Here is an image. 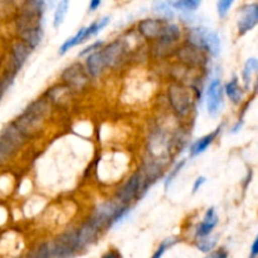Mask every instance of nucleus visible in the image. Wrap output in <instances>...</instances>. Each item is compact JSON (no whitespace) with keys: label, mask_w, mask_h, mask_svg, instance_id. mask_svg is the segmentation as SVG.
I'll use <instances>...</instances> for the list:
<instances>
[{"label":"nucleus","mask_w":258,"mask_h":258,"mask_svg":"<svg viewBox=\"0 0 258 258\" xmlns=\"http://www.w3.org/2000/svg\"><path fill=\"white\" fill-rule=\"evenodd\" d=\"M102 54L103 60H105L106 66H110V67H116V66L120 63L121 58L123 55V45L121 42H113L110 45L105 48V49L101 52Z\"/></svg>","instance_id":"0eeeda50"},{"label":"nucleus","mask_w":258,"mask_h":258,"mask_svg":"<svg viewBox=\"0 0 258 258\" xmlns=\"http://www.w3.org/2000/svg\"><path fill=\"white\" fill-rule=\"evenodd\" d=\"M258 24V4H248L239 10L238 34L243 35Z\"/></svg>","instance_id":"39448f33"},{"label":"nucleus","mask_w":258,"mask_h":258,"mask_svg":"<svg viewBox=\"0 0 258 258\" xmlns=\"http://www.w3.org/2000/svg\"><path fill=\"white\" fill-rule=\"evenodd\" d=\"M102 44H103L102 40H98V42H95V43H93V44H91L90 47L85 48V49H83L82 52H81V55H85V54H87V53L92 52V50L97 49V48H98V47H101V45H102Z\"/></svg>","instance_id":"c756f323"},{"label":"nucleus","mask_w":258,"mask_h":258,"mask_svg":"<svg viewBox=\"0 0 258 258\" xmlns=\"http://www.w3.org/2000/svg\"><path fill=\"white\" fill-rule=\"evenodd\" d=\"M101 5V0H91L90 3V10L91 12H95L98 7Z\"/></svg>","instance_id":"473e14b6"},{"label":"nucleus","mask_w":258,"mask_h":258,"mask_svg":"<svg viewBox=\"0 0 258 258\" xmlns=\"http://www.w3.org/2000/svg\"><path fill=\"white\" fill-rule=\"evenodd\" d=\"M85 28L86 27L81 28V29L78 30V32L76 33L75 35H73V37H71L70 39L66 40V42L63 43L62 45H60V48H59L60 54H64V53L67 52V50H70L72 47H75V45H78V44H81V43H83V33H85Z\"/></svg>","instance_id":"4be33fe9"},{"label":"nucleus","mask_w":258,"mask_h":258,"mask_svg":"<svg viewBox=\"0 0 258 258\" xmlns=\"http://www.w3.org/2000/svg\"><path fill=\"white\" fill-rule=\"evenodd\" d=\"M223 102V90L219 78H213L207 91V107L211 116H216L221 110Z\"/></svg>","instance_id":"20e7f679"},{"label":"nucleus","mask_w":258,"mask_h":258,"mask_svg":"<svg viewBox=\"0 0 258 258\" xmlns=\"http://www.w3.org/2000/svg\"><path fill=\"white\" fill-rule=\"evenodd\" d=\"M159 39H160L161 44L171 45L173 43L178 42L180 39V29L174 24L164 25V29L161 32Z\"/></svg>","instance_id":"dca6fc26"},{"label":"nucleus","mask_w":258,"mask_h":258,"mask_svg":"<svg viewBox=\"0 0 258 258\" xmlns=\"http://www.w3.org/2000/svg\"><path fill=\"white\" fill-rule=\"evenodd\" d=\"M17 146L14 144L10 143L8 139H5L4 136L0 135V164L5 163L9 158H12L13 154L17 150Z\"/></svg>","instance_id":"aec40b11"},{"label":"nucleus","mask_w":258,"mask_h":258,"mask_svg":"<svg viewBox=\"0 0 258 258\" xmlns=\"http://www.w3.org/2000/svg\"><path fill=\"white\" fill-rule=\"evenodd\" d=\"M68 8H70V0H59L57 8H55L54 18H53V27L59 28L60 24L64 22V18L68 12Z\"/></svg>","instance_id":"412c9836"},{"label":"nucleus","mask_w":258,"mask_h":258,"mask_svg":"<svg viewBox=\"0 0 258 258\" xmlns=\"http://www.w3.org/2000/svg\"><path fill=\"white\" fill-rule=\"evenodd\" d=\"M204 32H206V28H202V27L193 28V29H190V32H189V34H188V39L193 47L203 48Z\"/></svg>","instance_id":"b1692460"},{"label":"nucleus","mask_w":258,"mask_h":258,"mask_svg":"<svg viewBox=\"0 0 258 258\" xmlns=\"http://www.w3.org/2000/svg\"><path fill=\"white\" fill-rule=\"evenodd\" d=\"M224 90H226L227 96H228L229 100H231L232 102L233 103L241 102L242 96H243V91H242V88L239 87L238 80H237V78H233L231 82L227 83Z\"/></svg>","instance_id":"a211bd4d"},{"label":"nucleus","mask_w":258,"mask_h":258,"mask_svg":"<svg viewBox=\"0 0 258 258\" xmlns=\"http://www.w3.org/2000/svg\"><path fill=\"white\" fill-rule=\"evenodd\" d=\"M63 80L73 88L85 87L87 83V75L81 64H72L63 72Z\"/></svg>","instance_id":"423d86ee"},{"label":"nucleus","mask_w":258,"mask_h":258,"mask_svg":"<svg viewBox=\"0 0 258 258\" xmlns=\"http://www.w3.org/2000/svg\"><path fill=\"white\" fill-rule=\"evenodd\" d=\"M257 254H258V236H257V238L254 239L253 244H252L251 256H252V257H254V256H257Z\"/></svg>","instance_id":"2f4dec72"},{"label":"nucleus","mask_w":258,"mask_h":258,"mask_svg":"<svg viewBox=\"0 0 258 258\" xmlns=\"http://www.w3.org/2000/svg\"><path fill=\"white\" fill-rule=\"evenodd\" d=\"M106 256H107V257H111V256H116V257H117V256H120V254H118V253H107V254H106Z\"/></svg>","instance_id":"f704fd0d"},{"label":"nucleus","mask_w":258,"mask_h":258,"mask_svg":"<svg viewBox=\"0 0 258 258\" xmlns=\"http://www.w3.org/2000/svg\"><path fill=\"white\" fill-rule=\"evenodd\" d=\"M98 231H100V228H98L93 222L88 221L87 223L83 224V226L77 231V239L81 248H83V247L87 246V244L92 243V242L95 241L96 236H97Z\"/></svg>","instance_id":"1a4fd4ad"},{"label":"nucleus","mask_w":258,"mask_h":258,"mask_svg":"<svg viewBox=\"0 0 258 258\" xmlns=\"http://www.w3.org/2000/svg\"><path fill=\"white\" fill-rule=\"evenodd\" d=\"M257 91H258V82H257Z\"/></svg>","instance_id":"e433bc0d"},{"label":"nucleus","mask_w":258,"mask_h":258,"mask_svg":"<svg viewBox=\"0 0 258 258\" xmlns=\"http://www.w3.org/2000/svg\"><path fill=\"white\" fill-rule=\"evenodd\" d=\"M198 239L199 241H198V243H197V247H198L199 251H202V252L212 251V249H213L217 244L216 237L206 236V237H199Z\"/></svg>","instance_id":"a878e982"},{"label":"nucleus","mask_w":258,"mask_h":258,"mask_svg":"<svg viewBox=\"0 0 258 258\" xmlns=\"http://www.w3.org/2000/svg\"><path fill=\"white\" fill-rule=\"evenodd\" d=\"M211 257H222V258H224V257H227V252L224 251V249H218V251L213 252V253L211 254Z\"/></svg>","instance_id":"72a5a7b5"},{"label":"nucleus","mask_w":258,"mask_h":258,"mask_svg":"<svg viewBox=\"0 0 258 258\" xmlns=\"http://www.w3.org/2000/svg\"><path fill=\"white\" fill-rule=\"evenodd\" d=\"M203 48H206L213 57H217L221 52V39L213 30L206 29L203 38Z\"/></svg>","instance_id":"2eb2a0df"},{"label":"nucleus","mask_w":258,"mask_h":258,"mask_svg":"<svg viewBox=\"0 0 258 258\" xmlns=\"http://www.w3.org/2000/svg\"><path fill=\"white\" fill-rule=\"evenodd\" d=\"M234 0H218V4H217V10H218V14L221 18H224L228 13V10L231 9L232 4H233Z\"/></svg>","instance_id":"c85d7f7f"},{"label":"nucleus","mask_w":258,"mask_h":258,"mask_svg":"<svg viewBox=\"0 0 258 258\" xmlns=\"http://www.w3.org/2000/svg\"><path fill=\"white\" fill-rule=\"evenodd\" d=\"M169 100L179 115H186L191 107V95L186 88L173 85L169 88Z\"/></svg>","instance_id":"7ed1b4c3"},{"label":"nucleus","mask_w":258,"mask_h":258,"mask_svg":"<svg viewBox=\"0 0 258 258\" xmlns=\"http://www.w3.org/2000/svg\"><path fill=\"white\" fill-rule=\"evenodd\" d=\"M20 35H22V42H24L30 49L38 47L39 43L42 42L43 39V30L40 25H35V27L27 28V29L22 30L20 32Z\"/></svg>","instance_id":"f8f14e48"},{"label":"nucleus","mask_w":258,"mask_h":258,"mask_svg":"<svg viewBox=\"0 0 258 258\" xmlns=\"http://www.w3.org/2000/svg\"><path fill=\"white\" fill-rule=\"evenodd\" d=\"M0 101H2V98H0Z\"/></svg>","instance_id":"4c0bfd02"},{"label":"nucleus","mask_w":258,"mask_h":258,"mask_svg":"<svg viewBox=\"0 0 258 258\" xmlns=\"http://www.w3.org/2000/svg\"><path fill=\"white\" fill-rule=\"evenodd\" d=\"M12 2H23V3H24L25 0H12Z\"/></svg>","instance_id":"c9c22d12"},{"label":"nucleus","mask_w":258,"mask_h":258,"mask_svg":"<svg viewBox=\"0 0 258 258\" xmlns=\"http://www.w3.org/2000/svg\"><path fill=\"white\" fill-rule=\"evenodd\" d=\"M219 133H221V126H219V127H217V130L213 131V133L208 134V135L203 136L202 139L197 140L196 143H194L193 145L190 146V156H191V158H196V156L201 155L202 153H204V151H206L207 149H208L209 146L212 145V143L216 140V138L218 136Z\"/></svg>","instance_id":"ddd939ff"},{"label":"nucleus","mask_w":258,"mask_h":258,"mask_svg":"<svg viewBox=\"0 0 258 258\" xmlns=\"http://www.w3.org/2000/svg\"><path fill=\"white\" fill-rule=\"evenodd\" d=\"M176 242H178V239H176V238H166L165 241L161 242L160 246L158 247V249H156V252H155V253H154L153 257H154V258L161 257L164 253H165L166 249L170 248L171 246H174V244H175Z\"/></svg>","instance_id":"cd10ccee"},{"label":"nucleus","mask_w":258,"mask_h":258,"mask_svg":"<svg viewBox=\"0 0 258 258\" xmlns=\"http://www.w3.org/2000/svg\"><path fill=\"white\" fill-rule=\"evenodd\" d=\"M184 165H185V160H181V161H179V163L176 164L175 166H174L173 170H171L170 173H169V175L166 176V179H165V184H164V185H165V189H168L169 186H170V184L173 183L174 179H175L176 176H178V174L180 173L181 169L184 168Z\"/></svg>","instance_id":"bb28decb"},{"label":"nucleus","mask_w":258,"mask_h":258,"mask_svg":"<svg viewBox=\"0 0 258 258\" xmlns=\"http://www.w3.org/2000/svg\"><path fill=\"white\" fill-rule=\"evenodd\" d=\"M149 185H150V180L146 176V174L144 171H139V173L134 174L123 184L122 188L117 193V201H120L123 204H127L134 198H139V197L144 196L148 190Z\"/></svg>","instance_id":"f03ea898"},{"label":"nucleus","mask_w":258,"mask_h":258,"mask_svg":"<svg viewBox=\"0 0 258 258\" xmlns=\"http://www.w3.org/2000/svg\"><path fill=\"white\" fill-rule=\"evenodd\" d=\"M108 23H110V17H105V18H102L101 20H98V22L92 23L90 27L85 28V33H83V42L87 39H90L91 37H95V35H97L101 30L105 29V27L108 24Z\"/></svg>","instance_id":"6ab92c4d"},{"label":"nucleus","mask_w":258,"mask_h":258,"mask_svg":"<svg viewBox=\"0 0 258 258\" xmlns=\"http://www.w3.org/2000/svg\"><path fill=\"white\" fill-rule=\"evenodd\" d=\"M258 71V59L256 58H251L246 62L244 64V70H243V81L246 83V86H248L249 81H251V76L253 75L254 72Z\"/></svg>","instance_id":"393cba45"},{"label":"nucleus","mask_w":258,"mask_h":258,"mask_svg":"<svg viewBox=\"0 0 258 258\" xmlns=\"http://www.w3.org/2000/svg\"><path fill=\"white\" fill-rule=\"evenodd\" d=\"M141 34L146 38H159L164 29L161 20L158 19H145L139 25Z\"/></svg>","instance_id":"9b49d317"},{"label":"nucleus","mask_w":258,"mask_h":258,"mask_svg":"<svg viewBox=\"0 0 258 258\" xmlns=\"http://www.w3.org/2000/svg\"><path fill=\"white\" fill-rule=\"evenodd\" d=\"M204 183H206V178H204V176H199V178L197 179L196 183H194V185H193L194 193H196V191H198L199 188H202V185H203Z\"/></svg>","instance_id":"7c9ffc66"},{"label":"nucleus","mask_w":258,"mask_h":258,"mask_svg":"<svg viewBox=\"0 0 258 258\" xmlns=\"http://www.w3.org/2000/svg\"><path fill=\"white\" fill-rule=\"evenodd\" d=\"M218 223V217H217L214 208H209L204 216V221L197 228V237H206L213 232L214 227Z\"/></svg>","instance_id":"9d476101"},{"label":"nucleus","mask_w":258,"mask_h":258,"mask_svg":"<svg viewBox=\"0 0 258 258\" xmlns=\"http://www.w3.org/2000/svg\"><path fill=\"white\" fill-rule=\"evenodd\" d=\"M49 113V105L47 101L39 100L25 108L24 112L14 121L15 126L23 133L25 138L32 136L42 126L43 121Z\"/></svg>","instance_id":"f257e3e1"},{"label":"nucleus","mask_w":258,"mask_h":258,"mask_svg":"<svg viewBox=\"0 0 258 258\" xmlns=\"http://www.w3.org/2000/svg\"><path fill=\"white\" fill-rule=\"evenodd\" d=\"M202 0H168V4L173 9L180 10L183 13H191L201 7Z\"/></svg>","instance_id":"f3484780"},{"label":"nucleus","mask_w":258,"mask_h":258,"mask_svg":"<svg viewBox=\"0 0 258 258\" xmlns=\"http://www.w3.org/2000/svg\"><path fill=\"white\" fill-rule=\"evenodd\" d=\"M86 64H87V70L92 77H98L106 67V63L103 60L101 52H95L88 55L87 60H86Z\"/></svg>","instance_id":"4468645a"},{"label":"nucleus","mask_w":258,"mask_h":258,"mask_svg":"<svg viewBox=\"0 0 258 258\" xmlns=\"http://www.w3.org/2000/svg\"><path fill=\"white\" fill-rule=\"evenodd\" d=\"M30 53V48L25 44L24 42H19L15 43L13 45L12 49V67H13V72L17 73L18 71L22 68V66L24 64L25 60L28 59Z\"/></svg>","instance_id":"6e6552de"},{"label":"nucleus","mask_w":258,"mask_h":258,"mask_svg":"<svg viewBox=\"0 0 258 258\" xmlns=\"http://www.w3.org/2000/svg\"><path fill=\"white\" fill-rule=\"evenodd\" d=\"M153 10L155 14H158L159 17H163L165 19H171L174 17V12L171 9L170 5L168 4V2H163V0H158V2L154 3Z\"/></svg>","instance_id":"5701e85b"}]
</instances>
